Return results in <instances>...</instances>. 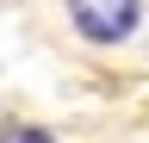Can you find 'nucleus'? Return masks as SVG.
<instances>
[{
	"instance_id": "1",
	"label": "nucleus",
	"mask_w": 149,
	"mask_h": 143,
	"mask_svg": "<svg viewBox=\"0 0 149 143\" xmlns=\"http://www.w3.org/2000/svg\"><path fill=\"white\" fill-rule=\"evenodd\" d=\"M68 19L93 44H118L137 31V0H68Z\"/></svg>"
},
{
	"instance_id": "2",
	"label": "nucleus",
	"mask_w": 149,
	"mask_h": 143,
	"mask_svg": "<svg viewBox=\"0 0 149 143\" xmlns=\"http://www.w3.org/2000/svg\"><path fill=\"white\" fill-rule=\"evenodd\" d=\"M13 143H56V137L44 131V124H19V131H13Z\"/></svg>"
},
{
	"instance_id": "3",
	"label": "nucleus",
	"mask_w": 149,
	"mask_h": 143,
	"mask_svg": "<svg viewBox=\"0 0 149 143\" xmlns=\"http://www.w3.org/2000/svg\"><path fill=\"white\" fill-rule=\"evenodd\" d=\"M13 131H19V124H13L6 112H0V143H13Z\"/></svg>"
}]
</instances>
